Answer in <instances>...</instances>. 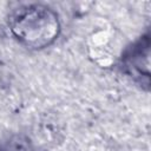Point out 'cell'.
Segmentation results:
<instances>
[{"label": "cell", "mask_w": 151, "mask_h": 151, "mask_svg": "<svg viewBox=\"0 0 151 151\" xmlns=\"http://www.w3.org/2000/svg\"><path fill=\"white\" fill-rule=\"evenodd\" d=\"M8 26L12 35L31 50H41L50 46L60 32L57 13L39 4L17 8L8 19Z\"/></svg>", "instance_id": "obj_1"}]
</instances>
